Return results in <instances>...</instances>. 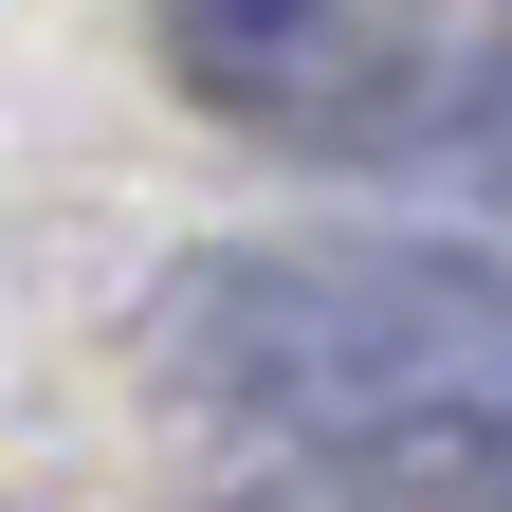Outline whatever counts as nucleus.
Listing matches in <instances>:
<instances>
[{
	"mask_svg": "<svg viewBox=\"0 0 512 512\" xmlns=\"http://www.w3.org/2000/svg\"><path fill=\"white\" fill-rule=\"evenodd\" d=\"M147 384L275 458H384V439L512 421V256L403 238V220L202 238L147 293Z\"/></svg>",
	"mask_w": 512,
	"mask_h": 512,
	"instance_id": "obj_1",
	"label": "nucleus"
},
{
	"mask_svg": "<svg viewBox=\"0 0 512 512\" xmlns=\"http://www.w3.org/2000/svg\"><path fill=\"white\" fill-rule=\"evenodd\" d=\"M293 147L384 165V183H476V202H512V37H403V55H348L330 110H311Z\"/></svg>",
	"mask_w": 512,
	"mask_h": 512,
	"instance_id": "obj_2",
	"label": "nucleus"
},
{
	"mask_svg": "<svg viewBox=\"0 0 512 512\" xmlns=\"http://www.w3.org/2000/svg\"><path fill=\"white\" fill-rule=\"evenodd\" d=\"M165 55H183V92H220L256 128H311L348 74V0H165Z\"/></svg>",
	"mask_w": 512,
	"mask_h": 512,
	"instance_id": "obj_3",
	"label": "nucleus"
},
{
	"mask_svg": "<svg viewBox=\"0 0 512 512\" xmlns=\"http://www.w3.org/2000/svg\"><path fill=\"white\" fill-rule=\"evenodd\" d=\"M220 512H512V421H458V439H384V458H275Z\"/></svg>",
	"mask_w": 512,
	"mask_h": 512,
	"instance_id": "obj_4",
	"label": "nucleus"
}]
</instances>
